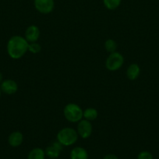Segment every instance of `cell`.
Returning <instances> with one entry per match:
<instances>
[{"instance_id": "14", "label": "cell", "mask_w": 159, "mask_h": 159, "mask_svg": "<svg viewBox=\"0 0 159 159\" xmlns=\"http://www.w3.org/2000/svg\"><path fill=\"white\" fill-rule=\"evenodd\" d=\"M98 116V113L96 109L94 108H87L83 112V117L85 118V120L89 121L94 120L97 119Z\"/></svg>"}, {"instance_id": "7", "label": "cell", "mask_w": 159, "mask_h": 159, "mask_svg": "<svg viewBox=\"0 0 159 159\" xmlns=\"http://www.w3.org/2000/svg\"><path fill=\"white\" fill-rule=\"evenodd\" d=\"M62 149H63V145L57 141L56 142L53 143L51 146L47 148L45 152V155L51 159L57 158L60 155V152H62Z\"/></svg>"}, {"instance_id": "17", "label": "cell", "mask_w": 159, "mask_h": 159, "mask_svg": "<svg viewBox=\"0 0 159 159\" xmlns=\"http://www.w3.org/2000/svg\"><path fill=\"white\" fill-rule=\"evenodd\" d=\"M28 51H31L33 54H37L41 51V47L39 43H36V42H33V43H29V46H28Z\"/></svg>"}, {"instance_id": "19", "label": "cell", "mask_w": 159, "mask_h": 159, "mask_svg": "<svg viewBox=\"0 0 159 159\" xmlns=\"http://www.w3.org/2000/svg\"><path fill=\"white\" fill-rule=\"evenodd\" d=\"M103 159H118V158L114 154H108V155H106Z\"/></svg>"}, {"instance_id": "15", "label": "cell", "mask_w": 159, "mask_h": 159, "mask_svg": "<svg viewBox=\"0 0 159 159\" xmlns=\"http://www.w3.org/2000/svg\"><path fill=\"white\" fill-rule=\"evenodd\" d=\"M121 2L122 0H103L104 6L110 10H114V9H117L121 4Z\"/></svg>"}, {"instance_id": "6", "label": "cell", "mask_w": 159, "mask_h": 159, "mask_svg": "<svg viewBox=\"0 0 159 159\" xmlns=\"http://www.w3.org/2000/svg\"><path fill=\"white\" fill-rule=\"evenodd\" d=\"M93 130L91 123L87 120H83L80 121L77 126V133L78 135L84 139H87L89 137H90Z\"/></svg>"}, {"instance_id": "16", "label": "cell", "mask_w": 159, "mask_h": 159, "mask_svg": "<svg viewBox=\"0 0 159 159\" xmlns=\"http://www.w3.org/2000/svg\"><path fill=\"white\" fill-rule=\"evenodd\" d=\"M104 48H105L106 51L109 53H113L116 51L117 49V43L112 39H108L104 43Z\"/></svg>"}, {"instance_id": "4", "label": "cell", "mask_w": 159, "mask_h": 159, "mask_svg": "<svg viewBox=\"0 0 159 159\" xmlns=\"http://www.w3.org/2000/svg\"><path fill=\"white\" fill-rule=\"evenodd\" d=\"M124 63V57L120 53L113 52L111 53L110 55L108 57L105 62V66L108 70L111 71H117L123 66Z\"/></svg>"}, {"instance_id": "10", "label": "cell", "mask_w": 159, "mask_h": 159, "mask_svg": "<svg viewBox=\"0 0 159 159\" xmlns=\"http://www.w3.org/2000/svg\"><path fill=\"white\" fill-rule=\"evenodd\" d=\"M23 141V135L21 132L15 131L10 134L8 138L9 144L12 148H17L22 144Z\"/></svg>"}, {"instance_id": "20", "label": "cell", "mask_w": 159, "mask_h": 159, "mask_svg": "<svg viewBox=\"0 0 159 159\" xmlns=\"http://www.w3.org/2000/svg\"><path fill=\"white\" fill-rule=\"evenodd\" d=\"M2 75L0 72V82H2Z\"/></svg>"}, {"instance_id": "11", "label": "cell", "mask_w": 159, "mask_h": 159, "mask_svg": "<svg viewBox=\"0 0 159 159\" xmlns=\"http://www.w3.org/2000/svg\"><path fill=\"white\" fill-rule=\"evenodd\" d=\"M70 159H88V154L84 148L76 147L70 152Z\"/></svg>"}, {"instance_id": "8", "label": "cell", "mask_w": 159, "mask_h": 159, "mask_svg": "<svg viewBox=\"0 0 159 159\" xmlns=\"http://www.w3.org/2000/svg\"><path fill=\"white\" fill-rule=\"evenodd\" d=\"M2 92L8 95L14 94L18 90V85L17 83L13 80L11 79H6V80L3 81L0 86Z\"/></svg>"}, {"instance_id": "12", "label": "cell", "mask_w": 159, "mask_h": 159, "mask_svg": "<svg viewBox=\"0 0 159 159\" xmlns=\"http://www.w3.org/2000/svg\"><path fill=\"white\" fill-rule=\"evenodd\" d=\"M140 72V68L137 64H132L129 66L126 71L127 78L131 81H133L138 78Z\"/></svg>"}, {"instance_id": "13", "label": "cell", "mask_w": 159, "mask_h": 159, "mask_svg": "<svg viewBox=\"0 0 159 159\" xmlns=\"http://www.w3.org/2000/svg\"><path fill=\"white\" fill-rule=\"evenodd\" d=\"M45 152L40 148L32 149L27 155V159H45Z\"/></svg>"}, {"instance_id": "21", "label": "cell", "mask_w": 159, "mask_h": 159, "mask_svg": "<svg viewBox=\"0 0 159 159\" xmlns=\"http://www.w3.org/2000/svg\"><path fill=\"white\" fill-rule=\"evenodd\" d=\"M1 93H2V90L1 89H0V96H1Z\"/></svg>"}, {"instance_id": "5", "label": "cell", "mask_w": 159, "mask_h": 159, "mask_svg": "<svg viewBox=\"0 0 159 159\" xmlns=\"http://www.w3.org/2000/svg\"><path fill=\"white\" fill-rule=\"evenodd\" d=\"M34 3L35 9L43 14L50 13L55 7L54 0H34Z\"/></svg>"}, {"instance_id": "3", "label": "cell", "mask_w": 159, "mask_h": 159, "mask_svg": "<svg viewBox=\"0 0 159 159\" xmlns=\"http://www.w3.org/2000/svg\"><path fill=\"white\" fill-rule=\"evenodd\" d=\"M83 110L75 103H70L64 108V116L68 121L72 123L80 122L83 118Z\"/></svg>"}, {"instance_id": "9", "label": "cell", "mask_w": 159, "mask_h": 159, "mask_svg": "<svg viewBox=\"0 0 159 159\" xmlns=\"http://www.w3.org/2000/svg\"><path fill=\"white\" fill-rule=\"evenodd\" d=\"M39 37H40V30L37 26L31 25L27 27L25 32V39L27 40L28 43L37 42Z\"/></svg>"}, {"instance_id": "1", "label": "cell", "mask_w": 159, "mask_h": 159, "mask_svg": "<svg viewBox=\"0 0 159 159\" xmlns=\"http://www.w3.org/2000/svg\"><path fill=\"white\" fill-rule=\"evenodd\" d=\"M29 43L21 36H13L7 43V52L12 59L21 58L28 51Z\"/></svg>"}, {"instance_id": "18", "label": "cell", "mask_w": 159, "mask_h": 159, "mask_svg": "<svg viewBox=\"0 0 159 159\" xmlns=\"http://www.w3.org/2000/svg\"><path fill=\"white\" fill-rule=\"evenodd\" d=\"M137 159H153V156L149 152L143 151L141 152L137 156Z\"/></svg>"}, {"instance_id": "2", "label": "cell", "mask_w": 159, "mask_h": 159, "mask_svg": "<svg viewBox=\"0 0 159 159\" xmlns=\"http://www.w3.org/2000/svg\"><path fill=\"white\" fill-rule=\"evenodd\" d=\"M78 133L71 127H65L59 130L57 134V141L63 146H71L76 142Z\"/></svg>"}]
</instances>
